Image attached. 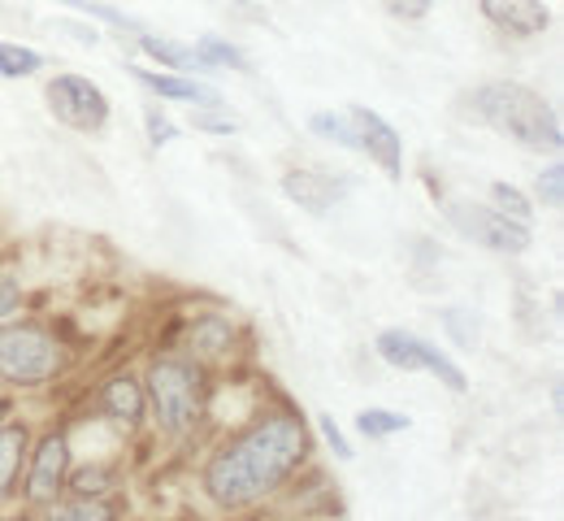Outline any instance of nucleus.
<instances>
[{
  "label": "nucleus",
  "mask_w": 564,
  "mask_h": 521,
  "mask_svg": "<svg viewBox=\"0 0 564 521\" xmlns=\"http://www.w3.org/2000/svg\"><path fill=\"white\" fill-rule=\"evenodd\" d=\"M304 452H308L304 426L295 417H270L213 456V465L205 469V491L221 509H243L270 496L304 460Z\"/></svg>",
  "instance_id": "1"
},
{
  "label": "nucleus",
  "mask_w": 564,
  "mask_h": 521,
  "mask_svg": "<svg viewBox=\"0 0 564 521\" xmlns=\"http://www.w3.org/2000/svg\"><path fill=\"white\" fill-rule=\"evenodd\" d=\"M469 113H474V122H482V127H491L499 135L517 140L521 149L561 152L564 144L556 109L539 91H530L521 83H482V87H474Z\"/></svg>",
  "instance_id": "2"
},
{
  "label": "nucleus",
  "mask_w": 564,
  "mask_h": 521,
  "mask_svg": "<svg viewBox=\"0 0 564 521\" xmlns=\"http://www.w3.org/2000/svg\"><path fill=\"white\" fill-rule=\"evenodd\" d=\"M148 400H152V413L165 435H187L205 409L200 370L187 361H156L148 370Z\"/></svg>",
  "instance_id": "3"
},
{
  "label": "nucleus",
  "mask_w": 564,
  "mask_h": 521,
  "mask_svg": "<svg viewBox=\"0 0 564 521\" xmlns=\"http://www.w3.org/2000/svg\"><path fill=\"white\" fill-rule=\"evenodd\" d=\"M62 366L57 344L48 330L31 326V322H13L0 326V378L13 387H35L44 378H53Z\"/></svg>",
  "instance_id": "4"
},
{
  "label": "nucleus",
  "mask_w": 564,
  "mask_h": 521,
  "mask_svg": "<svg viewBox=\"0 0 564 521\" xmlns=\"http://www.w3.org/2000/svg\"><path fill=\"white\" fill-rule=\"evenodd\" d=\"M373 348H378V357H382L387 366H395V370L434 373L447 391H465V387H469V382H465V370H460L443 348H434L430 339L413 335V330H382Z\"/></svg>",
  "instance_id": "5"
},
{
  "label": "nucleus",
  "mask_w": 564,
  "mask_h": 521,
  "mask_svg": "<svg viewBox=\"0 0 564 521\" xmlns=\"http://www.w3.org/2000/svg\"><path fill=\"white\" fill-rule=\"evenodd\" d=\"M447 222L456 226L465 239L491 248V252H525L530 248V226L499 214L491 205H469V200H452L447 205Z\"/></svg>",
  "instance_id": "6"
},
{
  "label": "nucleus",
  "mask_w": 564,
  "mask_h": 521,
  "mask_svg": "<svg viewBox=\"0 0 564 521\" xmlns=\"http://www.w3.org/2000/svg\"><path fill=\"white\" fill-rule=\"evenodd\" d=\"M48 109L74 131H100L109 122V96L83 75H57L48 83Z\"/></svg>",
  "instance_id": "7"
},
{
  "label": "nucleus",
  "mask_w": 564,
  "mask_h": 521,
  "mask_svg": "<svg viewBox=\"0 0 564 521\" xmlns=\"http://www.w3.org/2000/svg\"><path fill=\"white\" fill-rule=\"evenodd\" d=\"M348 122H352L356 149L369 152L387 170V178H400L404 174V161H400V135H395V127L387 118H378L373 109H360V105L348 109Z\"/></svg>",
  "instance_id": "8"
},
{
  "label": "nucleus",
  "mask_w": 564,
  "mask_h": 521,
  "mask_svg": "<svg viewBox=\"0 0 564 521\" xmlns=\"http://www.w3.org/2000/svg\"><path fill=\"white\" fill-rule=\"evenodd\" d=\"M66 465H70V444H66V435H48V439L40 444V452H35L26 496H31L35 504L57 500V491L66 487Z\"/></svg>",
  "instance_id": "9"
},
{
  "label": "nucleus",
  "mask_w": 564,
  "mask_h": 521,
  "mask_svg": "<svg viewBox=\"0 0 564 521\" xmlns=\"http://www.w3.org/2000/svg\"><path fill=\"white\" fill-rule=\"evenodd\" d=\"M482 13L499 31H512V35H543L552 22L543 0H482Z\"/></svg>",
  "instance_id": "10"
},
{
  "label": "nucleus",
  "mask_w": 564,
  "mask_h": 521,
  "mask_svg": "<svg viewBox=\"0 0 564 521\" xmlns=\"http://www.w3.org/2000/svg\"><path fill=\"white\" fill-rule=\"evenodd\" d=\"M282 192H286L291 200H300V209L326 214L330 200L344 196V183H335V178H326V174H304V170H295V174L282 178Z\"/></svg>",
  "instance_id": "11"
},
{
  "label": "nucleus",
  "mask_w": 564,
  "mask_h": 521,
  "mask_svg": "<svg viewBox=\"0 0 564 521\" xmlns=\"http://www.w3.org/2000/svg\"><path fill=\"white\" fill-rule=\"evenodd\" d=\"M135 78H140L143 87H152L156 96H165V100H192V105H205V109H217V105H221V91L196 83V78L152 75V70H135Z\"/></svg>",
  "instance_id": "12"
},
{
  "label": "nucleus",
  "mask_w": 564,
  "mask_h": 521,
  "mask_svg": "<svg viewBox=\"0 0 564 521\" xmlns=\"http://www.w3.org/2000/svg\"><path fill=\"white\" fill-rule=\"evenodd\" d=\"M105 409H109V417H118V422L135 426V422L143 417V387L135 382V378L118 373V378L105 387Z\"/></svg>",
  "instance_id": "13"
},
{
  "label": "nucleus",
  "mask_w": 564,
  "mask_h": 521,
  "mask_svg": "<svg viewBox=\"0 0 564 521\" xmlns=\"http://www.w3.org/2000/svg\"><path fill=\"white\" fill-rule=\"evenodd\" d=\"M26 456V426H4L0 431V500L13 491V478Z\"/></svg>",
  "instance_id": "14"
},
{
  "label": "nucleus",
  "mask_w": 564,
  "mask_h": 521,
  "mask_svg": "<svg viewBox=\"0 0 564 521\" xmlns=\"http://www.w3.org/2000/svg\"><path fill=\"white\" fill-rule=\"evenodd\" d=\"M140 48L148 57H156L165 70H192V66H200V57H196V48H187V44H174V40H156V35H140Z\"/></svg>",
  "instance_id": "15"
},
{
  "label": "nucleus",
  "mask_w": 564,
  "mask_h": 521,
  "mask_svg": "<svg viewBox=\"0 0 564 521\" xmlns=\"http://www.w3.org/2000/svg\"><path fill=\"white\" fill-rule=\"evenodd\" d=\"M356 431H360L365 439H387V435L409 431V417H404V413H391V409H365V413L356 417Z\"/></svg>",
  "instance_id": "16"
},
{
  "label": "nucleus",
  "mask_w": 564,
  "mask_h": 521,
  "mask_svg": "<svg viewBox=\"0 0 564 521\" xmlns=\"http://www.w3.org/2000/svg\"><path fill=\"white\" fill-rule=\"evenodd\" d=\"M44 66V57L35 48H22V44H4L0 40V78H31Z\"/></svg>",
  "instance_id": "17"
},
{
  "label": "nucleus",
  "mask_w": 564,
  "mask_h": 521,
  "mask_svg": "<svg viewBox=\"0 0 564 521\" xmlns=\"http://www.w3.org/2000/svg\"><path fill=\"white\" fill-rule=\"evenodd\" d=\"M53 521H118V509L105 504V500H91V496H78L70 504H62Z\"/></svg>",
  "instance_id": "18"
},
{
  "label": "nucleus",
  "mask_w": 564,
  "mask_h": 521,
  "mask_svg": "<svg viewBox=\"0 0 564 521\" xmlns=\"http://www.w3.org/2000/svg\"><path fill=\"white\" fill-rule=\"evenodd\" d=\"M196 57H200V66H235V70H248V57H243L239 48L221 44L217 35H205V40L196 44Z\"/></svg>",
  "instance_id": "19"
},
{
  "label": "nucleus",
  "mask_w": 564,
  "mask_h": 521,
  "mask_svg": "<svg viewBox=\"0 0 564 521\" xmlns=\"http://www.w3.org/2000/svg\"><path fill=\"white\" fill-rule=\"evenodd\" d=\"M491 200L499 214H508V218H517V222L530 226V200H525V192H517L512 183H491Z\"/></svg>",
  "instance_id": "20"
},
{
  "label": "nucleus",
  "mask_w": 564,
  "mask_h": 521,
  "mask_svg": "<svg viewBox=\"0 0 564 521\" xmlns=\"http://www.w3.org/2000/svg\"><path fill=\"white\" fill-rule=\"evenodd\" d=\"M539 196H543V205H547V209H561V200H564V170L561 165H547V170L539 174Z\"/></svg>",
  "instance_id": "21"
},
{
  "label": "nucleus",
  "mask_w": 564,
  "mask_h": 521,
  "mask_svg": "<svg viewBox=\"0 0 564 521\" xmlns=\"http://www.w3.org/2000/svg\"><path fill=\"white\" fill-rule=\"evenodd\" d=\"M192 339H196V344H200L205 352H221V348L230 344V330H226L221 322H205V326H200V330H196Z\"/></svg>",
  "instance_id": "22"
},
{
  "label": "nucleus",
  "mask_w": 564,
  "mask_h": 521,
  "mask_svg": "<svg viewBox=\"0 0 564 521\" xmlns=\"http://www.w3.org/2000/svg\"><path fill=\"white\" fill-rule=\"evenodd\" d=\"M143 118H148V140H152L156 149H161V144H170V140L178 135V131H174V122H170V118H165L161 109H148Z\"/></svg>",
  "instance_id": "23"
},
{
  "label": "nucleus",
  "mask_w": 564,
  "mask_h": 521,
  "mask_svg": "<svg viewBox=\"0 0 564 521\" xmlns=\"http://www.w3.org/2000/svg\"><path fill=\"white\" fill-rule=\"evenodd\" d=\"M105 482H109V474H105V469H78L70 487L78 491V496H96V491H105Z\"/></svg>",
  "instance_id": "24"
},
{
  "label": "nucleus",
  "mask_w": 564,
  "mask_h": 521,
  "mask_svg": "<svg viewBox=\"0 0 564 521\" xmlns=\"http://www.w3.org/2000/svg\"><path fill=\"white\" fill-rule=\"evenodd\" d=\"M387 9L395 18H404V22H417V18H425L434 9V0H387Z\"/></svg>",
  "instance_id": "25"
},
{
  "label": "nucleus",
  "mask_w": 564,
  "mask_h": 521,
  "mask_svg": "<svg viewBox=\"0 0 564 521\" xmlns=\"http://www.w3.org/2000/svg\"><path fill=\"white\" fill-rule=\"evenodd\" d=\"M192 122H196V131H213V135H235L239 131L235 118H213V113H196Z\"/></svg>",
  "instance_id": "26"
},
{
  "label": "nucleus",
  "mask_w": 564,
  "mask_h": 521,
  "mask_svg": "<svg viewBox=\"0 0 564 521\" xmlns=\"http://www.w3.org/2000/svg\"><path fill=\"white\" fill-rule=\"evenodd\" d=\"M317 422H322V435H326V444H330L335 452H339V456H344V460H348V456H352V447H348V439H344V431L335 426V417H326V413H322Z\"/></svg>",
  "instance_id": "27"
},
{
  "label": "nucleus",
  "mask_w": 564,
  "mask_h": 521,
  "mask_svg": "<svg viewBox=\"0 0 564 521\" xmlns=\"http://www.w3.org/2000/svg\"><path fill=\"white\" fill-rule=\"evenodd\" d=\"M18 300H22V292H18V283H13L9 274H0V317L18 313Z\"/></svg>",
  "instance_id": "28"
},
{
  "label": "nucleus",
  "mask_w": 564,
  "mask_h": 521,
  "mask_svg": "<svg viewBox=\"0 0 564 521\" xmlns=\"http://www.w3.org/2000/svg\"><path fill=\"white\" fill-rule=\"evenodd\" d=\"M13 521H31V518H13Z\"/></svg>",
  "instance_id": "29"
},
{
  "label": "nucleus",
  "mask_w": 564,
  "mask_h": 521,
  "mask_svg": "<svg viewBox=\"0 0 564 521\" xmlns=\"http://www.w3.org/2000/svg\"><path fill=\"white\" fill-rule=\"evenodd\" d=\"M235 4H248V0H235Z\"/></svg>",
  "instance_id": "30"
},
{
  "label": "nucleus",
  "mask_w": 564,
  "mask_h": 521,
  "mask_svg": "<svg viewBox=\"0 0 564 521\" xmlns=\"http://www.w3.org/2000/svg\"><path fill=\"white\" fill-rule=\"evenodd\" d=\"M0 413H4V409H0Z\"/></svg>",
  "instance_id": "31"
}]
</instances>
